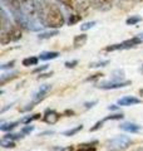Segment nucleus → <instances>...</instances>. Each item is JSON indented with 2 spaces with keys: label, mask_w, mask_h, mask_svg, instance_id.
I'll return each instance as SVG.
<instances>
[{
  "label": "nucleus",
  "mask_w": 143,
  "mask_h": 151,
  "mask_svg": "<svg viewBox=\"0 0 143 151\" xmlns=\"http://www.w3.org/2000/svg\"><path fill=\"white\" fill-rule=\"evenodd\" d=\"M24 137V135L21 134V132H19V134H13V132H8L6 135H4L3 139H8V140H20Z\"/></svg>",
  "instance_id": "25"
},
{
  "label": "nucleus",
  "mask_w": 143,
  "mask_h": 151,
  "mask_svg": "<svg viewBox=\"0 0 143 151\" xmlns=\"http://www.w3.org/2000/svg\"><path fill=\"white\" fill-rule=\"evenodd\" d=\"M119 127L126 131V132H131V134H137L142 130V126H139L138 124H134V122H124V124H121Z\"/></svg>",
  "instance_id": "12"
},
{
  "label": "nucleus",
  "mask_w": 143,
  "mask_h": 151,
  "mask_svg": "<svg viewBox=\"0 0 143 151\" xmlns=\"http://www.w3.org/2000/svg\"><path fill=\"white\" fill-rule=\"evenodd\" d=\"M102 73H95V74H93V76H90V77H88L85 81L87 82H90V81H95V79H98V78H101L102 77Z\"/></svg>",
  "instance_id": "34"
},
{
  "label": "nucleus",
  "mask_w": 143,
  "mask_h": 151,
  "mask_svg": "<svg viewBox=\"0 0 143 151\" xmlns=\"http://www.w3.org/2000/svg\"><path fill=\"white\" fill-rule=\"evenodd\" d=\"M141 43H143V39L137 35V37H133L131 39H127L122 43H117V44H112V45H108L104 48L106 52H114V50H123V49H131V48H134V47L139 45Z\"/></svg>",
  "instance_id": "5"
},
{
  "label": "nucleus",
  "mask_w": 143,
  "mask_h": 151,
  "mask_svg": "<svg viewBox=\"0 0 143 151\" xmlns=\"http://www.w3.org/2000/svg\"><path fill=\"white\" fill-rule=\"evenodd\" d=\"M60 119V113H58L55 110H51V108H46L44 111V117H43V121L46 122L49 125H54L59 121Z\"/></svg>",
  "instance_id": "10"
},
{
  "label": "nucleus",
  "mask_w": 143,
  "mask_h": 151,
  "mask_svg": "<svg viewBox=\"0 0 143 151\" xmlns=\"http://www.w3.org/2000/svg\"><path fill=\"white\" fill-rule=\"evenodd\" d=\"M136 151H143V147H141V149H137Z\"/></svg>",
  "instance_id": "44"
},
{
  "label": "nucleus",
  "mask_w": 143,
  "mask_h": 151,
  "mask_svg": "<svg viewBox=\"0 0 143 151\" xmlns=\"http://www.w3.org/2000/svg\"><path fill=\"white\" fill-rule=\"evenodd\" d=\"M36 8L38 18L43 27L58 29L64 25L65 18L61 9L56 4L50 3L49 0H36Z\"/></svg>",
  "instance_id": "1"
},
{
  "label": "nucleus",
  "mask_w": 143,
  "mask_h": 151,
  "mask_svg": "<svg viewBox=\"0 0 143 151\" xmlns=\"http://www.w3.org/2000/svg\"><path fill=\"white\" fill-rule=\"evenodd\" d=\"M55 1H58V3H60V4H63V5H65V4H66V0H55Z\"/></svg>",
  "instance_id": "42"
},
{
  "label": "nucleus",
  "mask_w": 143,
  "mask_h": 151,
  "mask_svg": "<svg viewBox=\"0 0 143 151\" xmlns=\"http://www.w3.org/2000/svg\"><path fill=\"white\" fill-rule=\"evenodd\" d=\"M108 110L109 111H118L119 110V105H111V106H108Z\"/></svg>",
  "instance_id": "39"
},
{
  "label": "nucleus",
  "mask_w": 143,
  "mask_h": 151,
  "mask_svg": "<svg viewBox=\"0 0 143 151\" xmlns=\"http://www.w3.org/2000/svg\"><path fill=\"white\" fill-rule=\"evenodd\" d=\"M65 68H74L75 65H78V60L74 59V60H69V62H65Z\"/></svg>",
  "instance_id": "32"
},
{
  "label": "nucleus",
  "mask_w": 143,
  "mask_h": 151,
  "mask_svg": "<svg viewBox=\"0 0 143 151\" xmlns=\"http://www.w3.org/2000/svg\"><path fill=\"white\" fill-rule=\"evenodd\" d=\"M51 74H53V72H51V70H50V72H49V73H40V76H39V77H38V79L48 78V77H50V76H51Z\"/></svg>",
  "instance_id": "37"
},
{
  "label": "nucleus",
  "mask_w": 143,
  "mask_h": 151,
  "mask_svg": "<svg viewBox=\"0 0 143 151\" xmlns=\"http://www.w3.org/2000/svg\"><path fill=\"white\" fill-rule=\"evenodd\" d=\"M19 73L18 72H11V73H6V74H1V79H0V84L1 86H4L6 82H9V81H11V79H14L16 77Z\"/></svg>",
  "instance_id": "18"
},
{
  "label": "nucleus",
  "mask_w": 143,
  "mask_h": 151,
  "mask_svg": "<svg viewBox=\"0 0 143 151\" xmlns=\"http://www.w3.org/2000/svg\"><path fill=\"white\" fill-rule=\"evenodd\" d=\"M124 76L126 73L123 69H116L112 73V79L113 81H124Z\"/></svg>",
  "instance_id": "19"
},
{
  "label": "nucleus",
  "mask_w": 143,
  "mask_h": 151,
  "mask_svg": "<svg viewBox=\"0 0 143 151\" xmlns=\"http://www.w3.org/2000/svg\"><path fill=\"white\" fill-rule=\"evenodd\" d=\"M141 70H142V73H143V64H142V68H141Z\"/></svg>",
  "instance_id": "46"
},
{
  "label": "nucleus",
  "mask_w": 143,
  "mask_h": 151,
  "mask_svg": "<svg viewBox=\"0 0 143 151\" xmlns=\"http://www.w3.org/2000/svg\"><path fill=\"white\" fill-rule=\"evenodd\" d=\"M132 144H133V140L131 137L121 135V136H117V137L107 141V147L112 151H124Z\"/></svg>",
  "instance_id": "4"
},
{
  "label": "nucleus",
  "mask_w": 143,
  "mask_h": 151,
  "mask_svg": "<svg viewBox=\"0 0 143 151\" xmlns=\"http://www.w3.org/2000/svg\"><path fill=\"white\" fill-rule=\"evenodd\" d=\"M82 17H83V15H80V14H78V13L70 14V15H69V19H68V24H69V25L77 24L78 22L82 20Z\"/></svg>",
  "instance_id": "22"
},
{
  "label": "nucleus",
  "mask_w": 143,
  "mask_h": 151,
  "mask_svg": "<svg viewBox=\"0 0 143 151\" xmlns=\"http://www.w3.org/2000/svg\"><path fill=\"white\" fill-rule=\"evenodd\" d=\"M14 64H15V60H11V62H9L6 64H3L0 68H1V70H5V69H9V68H13Z\"/></svg>",
  "instance_id": "35"
},
{
  "label": "nucleus",
  "mask_w": 143,
  "mask_h": 151,
  "mask_svg": "<svg viewBox=\"0 0 143 151\" xmlns=\"http://www.w3.org/2000/svg\"><path fill=\"white\" fill-rule=\"evenodd\" d=\"M50 88H51L50 84H43V86H40L39 89H38V91L34 93V96H33V101L31 102L34 103V105L40 103L46 97V94H48V92L50 91Z\"/></svg>",
  "instance_id": "8"
},
{
  "label": "nucleus",
  "mask_w": 143,
  "mask_h": 151,
  "mask_svg": "<svg viewBox=\"0 0 143 151\" xmlns=\"http://www.w3.org/2000/svg\"><path fill=\"white\" fill-rule=\"evenodd\" d=\"M132 82L131 81H109V82H103V83H99L98 84V88L101 89H118V88H123V87H127L129 86Z\"/></svg>",
  "instance_id": "7"
},
{
  "label": "nucleus",
  "mask_w": 143,
  "mask_h": 151,
  "mask_svg": "<svg viewBox=\"0 0 143 151\" xmlns=\"http://www.w3.org/2000/svg\"><path fill=\"white\" fill-rule=\"evenodd\" d=\"M139 37L142 38V39H143V33H142V34H139Z\"/></svg>",
  "instance_id": "45"
},
{
  "label": "nucleus",
  "mask_w": 143,
  "mask_h": 151,
  "mask_svg": "<svg viewBox=\"0 0 143 151\" xmlns=\"http://www.w3.org/2000/svg\"><path fill=\"white\" fill-rule=\"evenodd\" d=\"M88 40V35L87 34H79V35H75L74 39H73V45L75 48H79V47H83Z\"/></svg>",
  "instance_id": "14"
},
{
  "label": "nucleus",
  "mask_w": 143,
  "mask_h": 151,
  "mask_svg": "<svg viewBox=\"0 0 143 151\" xmlns=\"http://www.w3.org/2000/svg\"><path fill=\"white\" fill-rule=\"evenodd\" d=\"M59 32L58 30H50V32H44V33H40L39 35H38V39H49V38H53L55 35H58Z\"/></svg>",
  "instance_id": "20"
},
{
  "label": "nucleus",
  "mask_w": 143,
  "mask_h": 151,
  "mask_svg": "<svg viewBox=\"0 0 143 151\" xmlns=\"http://www.w3.org/2000/svg\"><path fill=\"white\" fill-rule=\"evenodd\" d=\"M141 100L134 96H124L118 100V105L119 106H134V105H139Z\"/></svg>",
  "instance_id": "11"
},
{
  "label": "nucleus",
  "mask_w": 143,
  "mask_h": 151,
  "mask_svg": "<svg viewBox=\"0 0 143 151\" xmlns=\"http://www.w3.org/2000/svg\"><path fill=\"white\" fill-rule=\"evenodd\" d=\"M116 0H92V6L97 10L108 12L111 10Z\"/></svg>",
  "instance_id": "9"
},
{
  "label": "nucleus",
  "mask_w": 143,
  "mask_h": 151,
  "mask_svg": "<svg viewBox=\"0 0 143 151\" xmlns=\"http://www.w3.org/2000/svg\"><path fill=\"white\" fill-rule=\"evenodd\" d=\"M59 57L58 52H41L39 54V59L41 60H50V59H55Z\"/></svg>",
  "instance_id": "15"
},
{
  "label": "nucleus",
  "mask_w": 143,
  "mask_h": 151,
  "mask_svg": "<svg viewBox=\"0 0 143 151\" xmlns=\"http://www.w3.org/2000/svg\"><path fill=\"white\" fill-rule=\"evenodd\" d=\"M139 94H141V96H143V88H142V89H139Z\"/></svg>",
  "instance_id": "43"
},
{
  "label": "nucleus",
  "mask_w": 143,
  "mask_h": 151,
  "mask_svg": "<svg viewBox=\"0 0 143 151\" xmlns=\"http://www.w3.org/2000/svg\"><path fill=\"white\" fill-rule=\"evenodd\" d=\"M95 24H97V22H95V20H92V22H87V23H84V24H82V25H80V30L85 32V30L90 29V28H93Z\"/></svg>",
  "instance_id": "29"
},
{
  "label": "nucleus",
  "mask_w": 143,
  "mask_h": 151,
  "mask_svg": "<svg viewBox=\"0 0 143 151\" xmlns=\"http://www.w3.org/2000/svg\"><path fill=\"white\" fill-rule=\"evenodd\" d=\"M39 62V57H26L23 59V65L24 67H30V65H36Z\"/></svg>",
  "instance_id": "17"
},
{
  "label": "nucleus",
  "mask_w": 143,
  "mask_h": 151,
  "mask_svg": "<svg viewBox=\"0 0 143 151\" xmlns=\"http://www.w3.org/2000/svg\"><path fill=\"white\" fill-rule=\"evenodd\" d=\"M54 134V131H44V132H41V134L39 136H44V135H53Z\"/></svg>",
  "instance_id": "41"
},
{
  "label": "nucleus",
  "mask_w": 143,
  "mask_h": 151,
  "mask_svg": "<svg viewBox=\"0 0 143 151\" xmlns=\"http://www.w3.org/2000/svg\"><path fill=\"white\" fill-rule=\"evenodd\" d=\"M20 124V121H13V122H3L1 126H0V130L4 131V132H8V131H11L14 130L15 127Z\"/></svg>",
  "instance_id": "16"
},
{
  "label": "nucleus",
  "mask_w": 143,
  "mask_h": 151,
  "mask_svg": "<svg viewBox=\"0 0 143 151\" xmlns=\"http://www.w3.org/2000/svg\"><path fill=\"white\" fill-rule=\"evenodd\" d=\"M58 151H74V146H65V147L61 149H56Z\"/></svg>",
  "instance_id": "38"
},
{
  "label": "nucleus",
  "mask_w": 143,
  "mask_h": 151,
  "mask_svg": "<svg viewBox=\"0 0 143 151\" xmlns=\"http://www.w3.org/2000/svg\"><path fill=\"white\" fill-rule=\"evenodd\" d=\"M83 130V125H79L77 127H73V129H69V130H65L63 132V136H74V135H77L79 131H82Z\"/></svg>",
  "instance_id": "21"
},
{
  "label": "nucleus",
  "mask_w": 143,
  "mask_h": 151,
  "mask_svg": "<svg viewBox=\"0 0 143 151\" xmlns=\"http://www.w3.org/2000/svg\"><path fill=\"white\" fill-rule=\"evenodd\" d=\"M90 5H92V0H66L65 4L66 8H70L72 10H74L80 15L87 13Z\"/></svg>",
  "instance_id": "6"
},
{
  "label": "nucleus",
  "mask_w": 143,
  "mask_h": 151,
  "mask_svg": "<svg viewBox=\"0 0 143 151\" xmlns=\"http://www.w3.org/2000/svg\"><path fill=\"white\" fill-rule=\"evenodd\" d=\"M104 124V120H101V121H98L97 122V124H95L93 127H90V132H94V131H97V130H99V129H101V127H102V125Z\"/></svg>",
  "instance_id": "31"
},
{
  "label": "nucleus",
  "mask_w": 143,
  "mask_h": 151,
  "mask_svg": "<svg viewBox=\"0 0 143 151\" xmlns=\"http://www.w3.org/2000/svg\"><path fill=\"white\" fill-rule=\"evenodd\" d=\"M40 116H41L40 113H35V115H31V116H26V117H24V119L21 120V124H24V125H29L30 122L39 120V119H40Z\"/></svg>",
  "instance_id": "23"
},
{
  "label": "nucleus",
  "mask_w": 143,
  "mask_h": 151,
  "mask_svg": "<svg viewBox=\"0 0 143 151\" xmlns=\"http://www.w3.org/2000/svg\"><path fill=\"white\" fill-rule=\"evenodd\" d=\"M64 115H66V116H73L74 115V111L73 110H65L64 111Z\"/></svg>",
  "instance_id": "40"
},
{
  "label": "nucleus",
  "mask_w": 143,
  "mask_h": 151,
  "mask_svg": "<svg viewBox=\"0 0 143 151\" xmlns=\"http://www.w3.org/2000/svg\"><path fill=\"white\" fill-rule=\"evenodd\" d=\"M123 117H124V115H123L122 112H118V113L109 115L108 117H106V119H103V120H104V122H106V121H118V120H122Z\"/></svg>",
  "instance_id": "26"
},
{
  "label": "nucleus",
  "mask_w": 143,
  "mask_h": 151,
  "mask_svg": "<svg viewBox=\"0 0 143 151\" xmlns=\"http://www.w3.org/2000/svg\"><path fill=\"white\" fill-rule=\"evenodd\" d=\"M1 5L3 8H6L9 13L11 14L15 24H18L23 29L30 30V19L24 12L20 0H1Z\"/></svg>",
  "instance_id": "3"
},
{
  "label": "nucleus",
  "mask_w": 143,
  "mask_h": 151,
  "mask_svg": "<svg viewBox=\"0 0 143 151\" xmlns=\"http://www.w3.org/2000/svg\"><path fill=\"white\" fill-rule=\"evenodd\" d=\"M0 145H1L4 149H14L15 147V142H14L13 140H8V139H1Z\"/></svg>",
  "instance_id": "24"
},
{
  "label": "nucleus",
  "mask_w": 143,
  "mask_h": 151,
  "mask_svg": "<svg viewBox=\"0 0 143 151\" xmlns=\"http://www.w3.org/2000/svg\"><path fill=\"white\" fill-rule=\"evenodd\" d=\"M1 14V30H0V43L3 45H6L11 42H18L21 39L23 33L21 29L18 24H11L10 19H8V14L5 12V8L0 9Z\"/></svg>",
  "instance_id": "2"
},
{
  "label": "nucleus",
  "mask_w": 143,
  "mask_h": 151,
  "mask_svg": "<svg viewBox=\"0 0 143 151\" xmlns=\"http://www.w3.org/2000/svg\"><path fill=\"white\" fill-rule=\"evenodd\" d=\"M97 145H98L97 140H93V141H90V142L80 144L78 146L77 151H95V150H97Z\"/></svg>",
  "instance_id": "13"
},
{
  "label": "nucleus",
  "mask_w": 143,
  "mask_h": 151,
  "mask_svg": "<svg viewBox=\"0 0 143 151\" xmlns=\"http://www.w3.org/2000/svg\"><path fill=\"white\" fill-rule=\"evenodd\" d=\"M139 22H142V18L141 17H137V15H132V17H129L126 20V24L127 25H136V24H138Z\"/></svg>",
  "instance_id": "27"
},
{
  "label": "nucleus",
  "mask_w": 143,
  "mask_h": 151,
  "mask_svg": "<svg viewBox=\"0 0 143 151\" xmlns=\"http://www.w3.org/2000/svg\"><path fill=\"white\" fill-rule=\"evenodd\" d=\"M45 69H48V64H44V65H41V67H36L33 70V73H41V72H44Z\"/></svg>",
  "instance_id": "36"
},
{
  "label": "nucleus",
  "mask_w": 143,
  "mask_h": 151,
  "mask_svg": "<svg viewBox=\"0 0 143 151\" xmlns=\"http://www.w3.org/2000/svg\"><path fill=\"white\" fill-rule=\"evenodd\" d=\"M97 103H98V101H97V100L90 101V102H85V103H84V107H85V110H89V108L94 107L95 105H97Z\"/></svg>",
  "instance_id": "33"
},
{
  "label": "nucleus",
  "mask_w": 143,
  "mask_h": 151,
  "mask_svg": "<svg viewBox=\"0 0 143 151\" xmlns=\"http://www.w3.org/2000/svg\"><path fill=\"white\" fill-rule=\"evenodd\" d=\"M34 129H35V127H34V126H31V125H25V126H24L23 129H21L20 132H21L23 135H28V134H30V132L34 131Z\"/></svg>",
  "instance_id": "30"
},
{
  "label": "nucleus",
  "mask_w": 143,
  "mask_h": 151,
  "mask_svg": "<svg viewBox=\"0 0 143 151\" xmlns=\"http://www.w3.org/2000/svg\"><path fill=\"white\" fill-rule=\"evenodd\" d=\"M109 64V60L108 59H104V60H98V62H93L89 64L90 68H98V67H106V65Z\"/></svg>",
  "instance_id": "28"
}]
</instances>
